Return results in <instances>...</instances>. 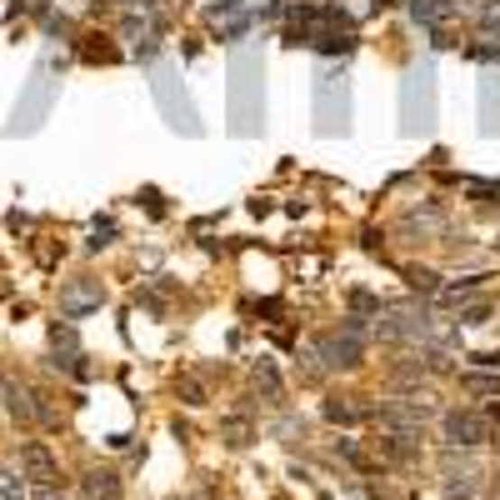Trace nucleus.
I'll return each mask as SVG.
<instances>
[{
  "label": "nucleus",
  "mask_w": 500,
  "mask_h": 500,
  "mask_svg": "<svg viewBox=\"0 0 500 500\" xmlns=\"http://www.w3.org/2000/svg\"><path fill=\"white\" fill-rule=\"evenodd\" d=\"M316 116H320V131L336 135L346 131L350 120V86H346V70H326L316 80Z\"/></svg>",
  "instance_id": "nucleus-1"
},
{
  "label": "nucleus",
  "mask_w": 500,
  "mask_h": 500,
  "mask_svg": "<svg viewBox=\"0 0 500 500\" xmlns=\"http://www.w3.org/2000/svg\"><path fill=\"white\" fill-rule=\"evenodd\" d=\"M440 431H446V446L476 450L490 440V415L486 411H450L446 421H440Z\"/></svg>",
  "instance_id": "nucleus-2"
},
{
  "label": "nucleus",
  "mask_w": 500,
  "mask_h": 500,
  "mask_svg": "<svg viewBox=\"0 0 500 500\" xmlns=\"http://www.w3.org/2000/svg\"><path fill=\"white\" fill-rule=\"evenodd\" d=\"M415 106H421V125H431V116H435V66L431 60H425L421 70H411V80H405V100H401L405 125H411Z\"/></svg>",
  "instance_id": "nucleus-3"
},
{
  "label": "nucleus",
  "mask_w": 500,
  "mask_h": 500,
  "mask_svg": "<svg viewBox=\"0 0 500 500\" xmlns=\"http://www.w3.org/2000/svg\"><path fill=\"white\" fill-rule=\"evenodd\" d=\"M106 305V291H100V281H90V275H76V281L60 285V316L66 320H80L90 316V310H100Z\"/></svg>",
  "instance_id": "nucleus-4"
},
{
  "label": "nucleus",
  "mask_w": 500,
  "mask_h": 500,
  "mask_svg": "<svg viewBox=\"0 0 500 500\" xmlns=\"http://www.w3.org/2000/svg\"><path fill=\"white\" fill-rule=\"evenodd\" d=\"M320 356H326V370H356L366 360V346H360L356 330L340 326V336H326L320 340Z\"/></svg>",
  "instance_id": "nucleus-5"
},
{
  "label": "nucleus",
  "mask_w": 500,
  "mask_h": 500,
  "mask_svg": "<svg viewBox=\"0 0 500 500\" xmlns=\"http://www.w3.org/2000/svg\"><path fill=\"white\" fill-rule=\"evenodd\" d=\"M21 470H25V480H35V486H51L55 480V456L41 446V440H25L21 446Z\"/></svg>",
  "instance_id": "nucleus-6"
},
{
  "label": "nucleus",
  "mask_w": 500,
  "mask_h": 500,
  "mask_svg": "<svg viewBox=\"0 0 500 500\" xmlns=\"http://www.w3.org/2000/svg\"><path fill=\"white\" fill-rule=\"evenodd\" d=\"M120 490H125V480L116 470H86V480H80L86 500H120Z\"/></svg>",
  "instance_id": "nucleus-7"
},
{
  "label": "nucleus",
  "mask_w": 500,
  "mask_h": 500,
  "mask_svg": "<svg viewBox=\"0 0 500 500\" xmlns=\"http://www.w3.org/2000/svg\"><path fill=\"white\" fill-rule=\"evenodd\" d=\"M0 395H5V411H11L15 421H35V395L25 391V385H15V381H11Z\"/></svg>",
  "instance_id": "nucleus-8"
},
{
  "label": "nucleus",
  "mask_w": 500,
  "mask_h": 500,
  "mask_svg": "<svg viewBox=\"0 0 500 500\" xmlns=\"http://www.w3.org/2000/svg\"><path fill=\"white\" fill-rule=\"evenodd\" d=\"M326 421L330 425H356V421H366V405H356L350 395H336V401H326Z\"/></svg>",
  "instance_id": "nucleus-9"
},
{
  "label": "nucleus",
  "mask_w": 500,
  "mask_h": 500,
  "mask_svg": "<svg viewBox=\"0 0 500 500\" xmlns=\"http://www.w3.org/2000/svg\"><path fill=\"white\" fill-rule=\"evenodd\" d=\"M450 11H456V0H411V15H415V21H425V25L446 21Z\"/></svg>",
  "instance_id": "nucleus-10"
},
{
  "label": "nucleus",
  "mask_w": 500,
  "mask_h": 500,
  "mask_svg": "<svg viewBox=\"0 0 500 500\" xmlns=\"http://www.w3.org/2000/svg\"><path fill=\"white\" fill-rule=\"evenodd\" d=\"M220 440H226V446H236V450H245L250 446V421H240V415L220 421Z\"/></svg>",
  "instance_id": "nucleus-11"
},
{
  "label": "nucleus",
  "mask_w": 500,
  "mask_h": 500,
  "mask_svg": "<svg viewBox=\"0 0 500 500\" xmlns=\"http://www.w3.org/2000/svg\"><path fill=\"white\" fill-rule=\"evenodd\" d=\"M466 391H480V395H495V391H500V375H466Z\"/></svg>",
  "instance_id": "nucleus-12"
},
{
  "label": "nucleus",
  "mask_w": 500,
  "mask_h": 500,
  "mask_svg": "<svg viewBox=\"0 0 500 500\" xmlns=\"http://www.w3.org/2000/svg\"><path fill=\"white\" fill-rule=\"evenodd\" d=\"M0 495H5V500H21L25 495V486L11 476V470H0Z\"/></svg>",
  "instance_id": "nucleus-13"
},
{
  "label": "nucleus",
  "mask_w": 500,
  "mask_h": 500,
  "mask_svg": "<svg viewBox=\"0 0 500 500\" xmlns=\"http://www.w3.org/2000/svg\"><path fill=\"white\" fill-rule=\"evenodd\" d=\"M411 285L415 291H435V275L431 271H411Z\"/></svg>",
  "instance_id": "nucleus-14"
},
{
  "label": "nucleus",
  "mask_w": 500,
  "mask_h": 500,
  "mask_svg": "<svg viewBox=\"0 0 500 500\" xmlns=\"http://www.w3.org/2000/svg\"><path fill=\"white\" fill-rule=\"evenodd\" d=\"M31 500H70V495H66V490H55V486H35Z\"/></svg>",
  "instance_id": "nucleus-15"
},
{
  "label": "nucleus",
  "mask_w": 500,
  "mask_h": 500,
  "mask_svg": "<svg viewBox=\"0 0 500 500\" xmlns=\"http://www.w3.org/2000/svg\"><path fill=\"white\" fill-rule=\"evenodd\" d=\"M495 500H500V476H495Z\"/></svg>",
  "instance_id": "nucleus-16"
}]
</instances>
